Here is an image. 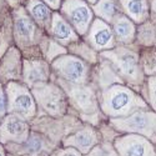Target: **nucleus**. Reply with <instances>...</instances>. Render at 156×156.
<instances>
[{
	"label": "nucleus",
	"mask_w": 156,
	"mask_h": 156,
	"mask_svg": "<svg viewBox=\"0 0 156 156\" xmlns=\"http://www.w3.org/2000/svg\"><path fill=\"white\" fill-rule=\"evenodd\" d=\"M144 109H147V104L125 86L115 85L102 95V110L112 119L125 118Z\"/></svg>",
	"instance_id": "nucleus-1"
},
{
	"label": "nucleus",
	"mask_w": 156,
	"mask_h": 156,
	"mask_svg": "<svg viewBox=\"0 0 156 156\" xmlns=\"http://www.w3.org/2000/svg\"><path fill=\"white\" fill-rule=\"evenodd\" d=\"M110 125L119 134H136L156 144V112L154 110H137L125 118L110 119Z\"/></svg>",
	"instance_id": "nucleus-2"
},
{
	"label": "nucleus",
	"mask_w": 156,
	"mask_h": 156,
	"mask_svg": "<svg viewBox=\"0 0 156 156\" xmlns=\"http://www.w3.org/2000/svg\"><path fill=\"white\" fill-rule=\"evenodd\" d=\"M58 146L43 134L31 130L28 140L23 144H6L4 145L8 154L15 156H41L43 154H51Z\"/></svg>",
	"instance_id": "nucleus-3"
},
{
	"label": "nucleus",
	"mask_w": 156,
	"mask_h": 156,
	"mask_svg": "<svg viewBox=\"0 0 156 156\" xmlns=\"http://www.w3.org/2000/svg\"><path fill=\"white\" fill-rule=\"evenodd\" d=\"M112 144L119 156H156L154 142L136 134H120Z\"/></svg>",
	"instance_id": "nucleus-4"
},
{
	"label": "nucleus",
	"mask_w": 156,
	"mask_h": 156,
	"mask_svg": "<svg viewBox=\"0 0 156 156\" xmlns=\"http://www.w3.org/2000/svg\"><path fill=\"white\" fill-rule=\"evenodd\" d=\"M115 65L118 71L131 83L140 84L144 80V73L140 66V55L133 50L111 51L106 54Z\"/></svg>",
	"instance_id": "nucleus-5"
},
{
	"label": "nucleus",
	"mask_w": 156,
	"mask_h": 156,
	"mask_svg": "<svg viewBox=\"0 0 156 156\" xmlns=\"http://www.w3.org/2000/svg\"><path fill=\"white\" fill-rule=\"evenodd\" d=\"M101 140H102V136H101L100 130L98 131L93 126H81L75 133L65 137L61 142V146L74 147L77 151H80L83 155H86Z\"/></svg>",
	"instance_id": "nucleus-6"
},
{
	"label": "nucleus",
	"mask_w": 156,
	"mask_h": 156,
	"mask_svg": "<svg viewBox=\"0 0 156 156\" xmlns=\"http://www.w3.org/2000/svg\"><path fill=\"white\" fill-rule=\"evenodd\" d=\"M31 127L19 116H9L0 126V144H23L28 140Z\"/></svg>",
	"instance_id": "nucleus-7"
},
{
	"label": "nucleus",
	"mask_w": 156,
	"mask_h": 156,
	"mask_svg": "<svg viewBox=\"0 0 156 156\" xmlns=\"http://www.w3.org/2000/svg\"><path fill=\"white\" fill-rule=\"evenodd\" d=\"M36 96L43 109L51 116H61L66 111V100L61 90L54 85L37 89Z\"/></svg>",
	"instance_id": "nucleus-8"
},
{
	"label": "nucleus",
	"mask_w": 156,
	"mask_h": 156,
	"mask_svg": "<svg viewBox=\"0 0 156 156\" xmlns=\"http://www.w3.org/2000/svg\"><path fill=\"white\" fill-rule=\"evenodd\" d=\"M54 66L65 80H68L73 84H80L86 77L87 68L77 58H74V56L62 58L54 64Z\"/></svg>",
	"instance_id": "nucleus-9"
},
{
	"label": "nucleus",
	"mask_w": 156,
	"mask_h": 156,
	"mask_svg": "<svg viewBox=\"0 0 156 156\" xmlns=\"http://www.w3.org/2000/svg\"><path fill=\"white\" fill-rule=\"evenodd\" d=\"M70 96L75 102L77 110L86 114L96 110V99L90 87L76 86L74 89H70Z\"/></svg>",
	"instance_id": "nucleus-10"
},
{
	"label": "nucleus",
	"mask_w": 156,
	"mask_h": 156,
	"mask_svg": "<svg viewBox=\"0 0 156 156\" xmlns=\"http://www.w3.org/2000/svg\"><path fill=\"white\" fill-rule=\"evenodd\" d=\"M12 109L20 115L31 118L35 112V105L31 95L27 91H18L12 99Z\"/></svg>",
	"instance_id": "nucleus-11"
},
{
	"label": "nucleus",
	"mask_w": 156,
	"mask_h": 156,
	"mask_svg": "<svg viewBox=\"0 0 156 156\" xmlns=\"http://www.w3.org/2000/svg\"><path fill=\"white\" fill-rule=\"evenodd\" d=\"M48 77V68L44 62H31L25 71V79L30 84L43 83Z\"/></svg>",
	"instance_id": "nucleus-12"
},
{
	"label": "nucleus",
	"mask_w": 156,
	"mask_h": 156,
	"mask_svg": "<svg viewBox=\"0 0 156 156\" xmlns=\"http://www.w3.org/2000/svg\"><path fill=\"white\" fill-rule=\"evenodd\" d=\"M140 66L144 74L156 75V49L146 48L140 55Z\"/></svg>",
	"instance_id": "nucleus-13"
},
{
	"label": "nucleus",
	"mask_w": 156,
	"mask_h": 156,
	"mask_svg": "<svg viewBox=\"0 0 156 156\" xmlns=\"http://www.w3.org/2000/svg\"><path fill=\"white\" fill-rule=\"evenodd\" d=\"M112 34L108 28H100L93 35V43L98 49H106L112 45Z\"/></svg>",
	"instance_id": "nucleus-14"
},
{
	"label": "nucleus",
	"mask_w": 156,
	"mask_h": 156,
	"mask_svg": "<svg viewBox=\"0 0 156 156\" xmlns=\"http://www.w3.org/2000/svg\"><path fill=\"white\" fill-rule=\"evenodd\" d=\"M85 156H119L118 151L114 147V144L111 141L106 140H101L99 144L91 149L89 154Z\"/></svg>",
	"instance_id": "nucleus-15"
},
{
	"label": "nucleus",
	"mask_w": 156,
	"mask_h": 156,
	"mask_svg": "<svg viewBox=\"0 0 156 156\" xmlns=\"http://www.w3.org/2000/svg\"><path fill=\"white\" fill-rule=\"evenodd\" d=\"M115 34L118 36L121 41L124 43H131L133 39H134V28L133 25L122 20V21H119L116 23L115 25Z\"/></svg>",
	"instance_id": "nucleus-16"
},
{
	"label": "nucleus",
	"mask_w": 156,
	"mask_h": 156,
	"mask_svg": "<svg viewBox=\"0 0 156 156\" xmlns=\"http://www.w3.org/2000/svg\"><path fill=\"white\" fill-rule=\"evenodd\" d=\"M16 31L18 34L21 36V37H25V39H30L33 33H34V24L31 20L27 19V18H20L16 24Z\"/></svg>",
	"instance_id": "nucleus-17"
},
{
	"label": "nucleus",
	"mask_w": 156,
	"mask_h": 156,
	"mask_svg": "<svg viewBox=\"0 0 156 156\" xmlns=\"http://www.w3.org/2000/svg\"><path fill=\"white\" fill-rule=\"evenodd\" d=\"M53 31H54L55 37L59 39V40H61V41H69L70 37H71V35H73L70 28H69L64 21H61V20H58V21L54 24Z\"/></svg>",
	"instance_id": "nucleus-18"
},
{
	"label": "nucleus",
	"mask_w": 156,
	"mask_h": 156,
	"mask_svg": "<svg viewBox=\"0 0 156 156\" xmlns=\"http://www.w3.org/2000/svg\"><path fill=\"white\" fill-rule=\"evenodd\" d=\"M89 11L86 8L81 6V8H77L71 12V19L75 23V25L77 28H84L85 25L89 21Z\"/></svg>",
	"instance_id": "nucleus-19"
},
{
	"label": "nucleus",
	"mask_w": 156,
	"mask_h": 156,
	"mask_svg": "<svg viewBox=\"0 0 156 156\" xmlns=\"http://www.w3.org/2000/svg\"><path fill=\"white\" fill-rule=\"evenodd\" d=\"M147 89H149V104L151 109L156 112V75L149 77Z\"/></svg>",
	"instance_id": "nucleus-20"
},
{
	"label": "nucleus",
	"mask_w": 156,
	"mask_h": 156,
	"mask_svg": "<svg viewBox=\"0 0 156 156\" xmlns=\"http://www.w3.org/2000/svg\"><path fill=\"white\" fill-rule=\"evenodd\" d=\"M49 156H85L80 151H77L74 147L70 146H58Z\"/></svg>",
	"instance_id": "nucleus-21"
},
{
	"label": "nucleus",
	"mask_w": 156,
	"mask_h": 156,
	"mask_svg": "<svg viewBox=\"0 0 156 156\" xmlns=\"http://www.w3.org/2000/svg\"><path fill=\"white\" fill-rule=\"evenodd\" d=\"M33 14H34V16L36 19L44 21V20H46L49 18V9L44 4H37L33 9Z\"/></svg>",
	"instance_id": "nucleus-22"
},
{
	"label": "nucleus",
	"mask_w": 156,
	"mask_h": 156,
	"mask_svg": "<svg viewBox=\"0 0 156 156\" xmlns=\"http://www.w3.org/2000/svg\"><path fill=\"white\" fill-rule=\"evenodd\" d=\"M129 10L131 14L139 16L142 14V11H144V4H142L141 0H131V2L129 3Z\"/></svg>",
	"instance_id": "nucleus-23"
},
{
	"label": "nucleus",
	"mask_w": 156,
	"mask_h": 156,
	"mask_svg": "<svg viewBox=\"0 0 156 156\" xmlns=\"http://www.w3.org/2000/svg\"><path fill=\"white\" fill-rule=\"evenodd\" d=\"M5 98H4V94L0 91V115L2 114H4V111H5Z\"/></svg>",
	"instance_id": "nucleus-24"
},
{
	"label": "nucleus",
	"mask_w": 156,
	"mask_h": 156,
	"mask_svg": "<svg viewBox=\"0 0 156 156\" xmlns=\"http://www.w3.org/2000/svg\"><path fill=\"white\" fill-rule=\"evenodd\" d=\"M0 156H8L6 155V150H5L3 144H0Z\"/></svg>",
	"instance_id": "nucleus-25"
},
{
	"label": "nucleus",
	"mask_w": 156,
	"mask_h": 156,
	"mask_svg": "<svg viewBox=\"0 0 156 156\" xmlns=\"http://www.w3.org/2000/svg\"><path fill=\"white\" fill-rule=\"evenodd\" d=\"M49 155H50V154H43L41 156H49Z\"/></svg>",
	"instance_id": "nucleus-26"
},
{
	"label": "nucleus",
	"mask_w": 156,
	"mask_h": 156,
	"mask_svg": "<svg viewBox=\"0 0 156 156\" xmlns=\"http://www.w3.org/2000/svg\"><path fill=\"white\" fill-rule=\"evenodd\" d=\"M6 155H8V156H15V155H11V154H8V152H6Z\"/></svg>",
	"instance_id": "nucleus-27"
},
{
	"label": "nucleus",
	"mask_w": 156,
	"mask_h": 156,
	"mask_svg": "<svg viewBox=\"0 0 156 156\" xmlns=\"http://www.w3.org/2000/svg\"><path fill=\"white\" fill-rule=\"evenodd\" d=\"M155 147H156V144H155Z\"/></svg>",
	"instance_id": "nucleus-28"
},
{
	"label": "nucleus",
	"mask_w": 156,
	"mask_h": 156,
	"mask_svg": "<svg viewBox=\"0 0 156 156\" xmlns=\"http://www.w3.org/2000/svg\"><path fill=\"white\" fill-rule=\"evenodd\" d=\"M51 2H54V0H51Z\"/></svg>",
	"instance_id": "nucleus-29"
}]
</instances>
